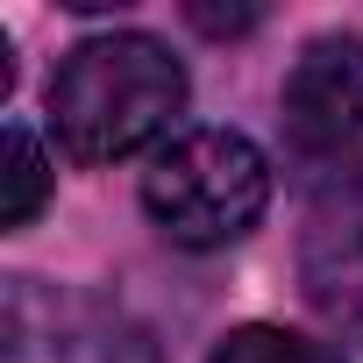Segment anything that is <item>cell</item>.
<instances>
[{
  "instance_id": "cell-1",
  "label": "cell",
  "mask_w": 363,
  "mask_h": 363,
  "mask_svg": "<svg viewBox=\"0 0 363 363\" xmlns=\"http://www.w3.org/2000/svg\"><path fill=\"white\" fill-rule=\"evenodd\" d=\"M186 114V65L157 36H93L50 79V128L79 164H114Z\"/></svg>"
},
{
  "instance_id": "cell-2",
  "label": "cell",
  "mask_w": 363,
  "mask_h": 363,
  "mask_svg": "<svg viewBox=\"0 0 363 363\" xmlns=\"http://www.w3.org/2000/svg\"><path fill=\"white\" fill-rule=\"evenodd\" d=\"M150 221L186 250H228L242 242L271 207V164L235 128H186L164 143L143 171Z\"/></svg>"
},
{
  "instance_id": "cell-3",
  "label": "cell",
  "mask_w": 363,
  "mask_h": 363,
  "mask_svg": "<svg viewBox=\"0 0 363 363\" xmlns=\"http://www.w3.org/2000/svg\"><path fill=\"white\" fill-rule=\"evenodd\" d=\"M0 363H157L143 320L114 299L43 278H8L0 292Z\"/></svg>"
},
{
  "instance_id": "cell-4",
  "label": "cell",
  "mask_w": 363,
  "mask_h": 363,
  "mask_svg": "<svg viewBox=\"0 0 363 363\" xmlns=\"http://www.w3.org/2000/svg\"><path fill=\"white\" fill-rule=\"evenodd\" d=\"M299 292L342 342L363 349V178L313 193L299 228Z\"/></svg>"
},
{
  "instance_id": "cell-5",
  "label": "cell",
  "mask_w": 363,
  "mask_h": 363,
  "mask_svg": "<svg viewBox=\"0 0 363 363\" xmlns=\"http://www.w3.org/2000/svg\"><path fill=\"white\" fill-rule=\"evenodd\" d=\"M285 135L306 157H335L363 135V36H313L285 72Z\"/></svg>"
},
{
  "instance_id": "cell-6",
  "label": "cell",
  "mask_w": 363,
  "mask_h": 363,
  "mask_svg": "<svg viewBox=\"0 0 363 363\" xmlns=\"http://www.w3.org/2000/svg\"><path fill=\"white\" fill-rule=\"evenodd\" d=\"M50 200V164H43V143L8 121V143H0V228H29Z\"/></svg>"
},
{
  "instance_id": "cell-7",
  "label": "cell",
  "mask_w": 363,
  "mask_h": 363,
  "mask_svg": "<svg viewBox=\"0 0 363 363\" xmlns=\"http://www.w3.org/2000/svg\"><path fill=\"white\" fill-rule=\"evenodd\" d=\"M207 363H342V356H335L328 342H306V335H292V328H271V320H250V328L221 335Z\"/></svg>"
},
{
  "instance_id": "cell-8",
  "label": "cell",
  "mask_w": 363,
  "mask_h": 363,
  "mask_svg": "<svg viewBox=\"0 0 363 363\" xmlns=\"http://www.w3.org/2000/svg\"><path fill=\"white\" fill-rule=\"evenodd\" d=\"M193 22L207 29V36H242V29H257V8H193Z\"/></svg>"
}]
</instances>
